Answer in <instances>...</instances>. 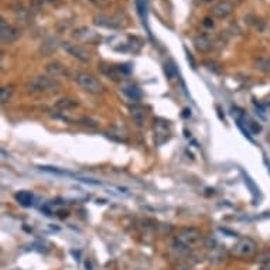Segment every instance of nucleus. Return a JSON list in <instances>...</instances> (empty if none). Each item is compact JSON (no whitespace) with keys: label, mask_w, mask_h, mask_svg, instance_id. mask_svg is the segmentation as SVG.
<instances>
[{"label":"nucleus","mask_w":270,"mask_h":270,"mask_svg":"<svg viewBox=\"0 0 270 270\" xmlns=\"http://www.w3.org/2000/svg\"><path fill=\"white\" fill-rule=\"evenodd\" d=\"M26 91L28 94H58L61 83L53 77H36L26 82Z\"/></svg>","instance_id":"obj_1"},{"label":"nucleus","mask_w":270,"mask_h":270,"mask_svg":"<svg viewBox=\"0 0 270 270\" xmlns=\"http://www.w3.org/2000/svg\"><path fill=\"white\" fill-rule=\"evenodd\" d=\"M122 91H123V94L126 95V96H129L133 101L142 98V91L137 86H135V85H126V86H123Z\"/></svg>","instance_id":"obj_17"},{"label":"nucleus","mask_w":270,"mask_h":270,"mask_svg":"<svg viewBox=\"0 0 270 270\" xmlns=\"http://www.w3.org/2000/svg\"><path fill=\"white\" fill-rule=\"evenodd\" d=\"M173 270H192L189 266H187V265H178L177 268H174Z\"/></svg>","instance_id":"obj_24"},{"label":"nucleus","mask_w":270,"mask_h":270,"mask_svg":"<svg viewBox=\"0 0 270 270\" xmlns=\"http://www.w3.org/2000/svg\"><path fill=\"white\" fill-rule=\"evenodd\" d=\"M164 69H166V74H167V77L170 78V80H173V78H176L177 75V69L176 67L171 64V62H168V64H166L164 65Z\"/></svg>","instance_id":"obj_21"},{"label":"nucleus","mask_w":270,"mask_h":270,"mask_svg":"<svg viewBox=\"0 0 270 270\" xmlns=\"http://www.w3.org/2000/svg\"><path fill=\"white\" fill-rule=\"evenodd\" d=\"M74 80L81 86L82 89H85L86 92L92 95H102L105 92V88L102 85V82L96 80L94 75L88 74V72H82L78 71L74 74Z\"/></svg>","instance_id":"obj_3"},{"label":"nucleus","mask_w":270,"mask_h":270,"mask_svg":"<svg viewBox=\"0 0 270 270\" xmlns=\"http://www.w3.org/2000/svg\"><path fill=\"white\" fill-rule=\"evenodd\" d=\"M1 30H0V39L3 44H10L20 39L21 36V30L17 27H14L12 24H7L4 19H1Z\"/></svg>","instance_id":"obj_5"},{"label":"nucleus","mask_w":270,"mask_h":270,"mask_svg":"<svg viewBox=\"0 0 270 270\" xmlns=\"http://www.w3.org/2000/svg\"><path fill=\"white\" fill-rule=\"evenodd\" d=\"M58 45H60V44H58L57 37H48V39H45V40L41 42L40 53L42 55H51L53 53L57 51Z\"/></svg>","instance_id":"obj_11"},{"label":"nucleus","mask_w":270,"mask_h":270,"mask_svg":"<svg viewBox=\"0 0 270 270\" xmlns=\"http://www.w3.org/2000/svg\"><path fill=\"white\" fill-rule=\"evenodd\" d=\"M253 67L257 71L263 72V74H270V58L269 57H259V58H255Z\"/></svg>","instance_id":"obj_13"},{"label":"nucleus","mask_w":270,"mask_h":270,"mask_svg":"<svg viewBox=\"0 0 270 270\" xmlns=\"http://www.w3.org/2000/svg\"><path fill=\"white\" fill-rule=\"evenodd\" d=\"M85 268H86V270H92V263H91V260H86V262H85Z\"/></svg>","instance_id":"obj_25"},{"label":"nucleus","mask_w":270,"mask_h":270,"mask_svg":"<svg viewBox=\"0 0 270 270\" xmlns=\"http://www.w3.org/2000/svg\"><path fill=\"white\" fill-rule=\"evenodd\" d=\"M13 95V88L12 86H3L0 91V102L1 104H7L12 99Z\"/></svg>","instance_id":"obj_19"},{"label":"nucleus","mask_w":270,"mask_h":270,"mask_svg":"<svg viewBox=\"0 0 270 270\" xmlns=\"http://www.w3.org/2000/svg\"><path fill=\"white\" fill-rule=\"evenodd\" d=\"M16 200L23 207H30L33 204V194L28 192V191H20V192L16 194Z\"/></svg>","instance_id":"obj_15"},{"label":"nucleus","mask_w":270,"mask_h":270,"mask_svg":"<svg viewBox=\"0 0 270 270\" xmlns=\"http://www.w3.org/2000/svg\"><path fill=\"white\" fill-rule=\"evenodd\" d=\"M207 1H209V0H207Z\"/></svg>","instance_id":"obj_28"},{"label":"nucleus","mask_w":270,"mask_h":270,"mask_svg":"<svg viewBox=\"0 0 270 270\" xmlns=\"http://www.w3.org/2000/svg\"><path fill=\"white\" fill-rule=\"evenodd\" d=\"M130 115H132L133 121H135L137 125H142V122L145 121V118H146V110L142 108V106L136 105V106H133V108L130 109Z\"/></svg>","instance_id":"obj_16"},{"label":"nucleus","mask_w":270,"mask_h":270,"mask_svg":"<svg viewBox=\"0 0 270 270\" xmlns=\"http://www.w3.org/2000/svg\"><path fill=\"white\" fill-rule=\"evenodd\" d=\"M259 262H260L262 265H268V266H270V249L269 250H266V252H263V253L259 256Z\"/></svg>","instance_id":"obj_22"},{"label":"nucleus","mask_w":270,"mask_h":270,"mask_svg":"<svg viewBox=\"0 0 270 270\" xmlns=\"http://www.w3.org/2000/svg\"><path fill=\"white\" fill-rule=\"evenodd\" d=\"M61 45H62V48L67 51L68 54L72 55V57L77 58L78 61H81V62H89V61H91V54H89L83 47H81L80 44H74V42L65 41V42H62Z\"/></svg>","instance_id":"obj_6"},{"label":"nucleus","mask_w":270,"mask_h":270,"mask_svg":"<svg viewBox=\"0 0 270 270\" xmlns=\"http://www.w3.org/2000/svg\"><path fill=\"white\" fill-rule=\"evenodd\" d=\"M47 1H54V0H47Z\"/></svg>","instance_id":"obj_27"},{"label":"nucleus","mask_w":270,"mask_h":270,"mask_svg":"<svg viewBox=\"0 0 270 270\" xmlns=\"http://www.w3.org/2000/svg\"><path fill=\"white\" fill-rule=\"evenodd\" d=\"M257 243L250 238H241L230 248V255L238 259H252L256 256Z\"/></svg>","instance_id":"obj_4"},{"label":"nucleus","mask_w":270,"mask_h":270,"mask_svg":"<svg viewBox=\"0 0 270 270\" xmlns=\"http://www.w3.org/2000/svg\"><path fill=\"white\" fill-rule=\"evenodd\" d=\"M74 37L81 41L91 42V44H95V42H98V41L101 40V37H99L95 31H92L91 28L86 27H81L78 28V30H75V31H74Z\"/></svg>","instance_id":"obj_9"},{"label":"nucleus","mask_w":270,"mask_h":270,"mask_svg":"<svg viewBox=\"0 0 270 270\" xmlns=\"http://www.w3.org/2000/svg\"><path fill=\"white\" fill-rule=\"evenodd\" d=\"M136 7H137V13L140 16V19L143 20V23H146L147 17V0H136Z\"/></svg>","instance_id":"obj_18"},{"label":"nucleus","mask_w":270,"mask_h":270,"mask_svg":"<svg viewBox=\"0 0 270 270\" xmlns=\"http://www.w3.org/2000/svg\"><path fill=\"white\" fill-rule=\"evenodd\" d=\"M203 241V233L197 228H183L174 236V245L180 250H191Z\"/></svg>","instance_id":"obj_2"},{"label":"nucleus","mask_w":270,"mask_h":270,"mask_svg":"<svg viewBox=\"0 0 270 270\" xmlns=\"http://www.w3.org/2000/svg\"><path fill=\"white\" fill-rule=\"evenodd\" d=\"M192 44H194L195 50L198 53H203V54L209 53L212 50V47H214V42H212V40L207 34H198V36H195L194 40H192Z\"/></svg>","instance_id":"obj_8"},{"label":"nucleus","mask_w":270,"mask_h":270,"mask_svg":"<svg viewBox=\"0 0 270 270\" xmlns=\"http://www.w3.org/2000/svg\"><path fill=\"white\" fill-rule=\"evenodd\" d=\"M95 24L98 26H102V27L106 28H119L122 27L121 21H118V19H110L106 16H96L94 19Z\"/></svg>","instance_id":"obj_12"},{"label":"nucleus","mask_w":270,"mask_h":270,"mask_svg":"<svg viewBox=\"0 0 270 270\" xmlns=\"http://www.w3.org/2000/svg\"><path fill=\"white\" fill-rule=\"evenodd\" d=\"M154 130H156V137L163 136V139H164V140H167V139H168L167 125H164V123H156V126H154Z\"/></svg>","instance_id":"obj_20"},{"label":"nucleus","mask_w":270,"mask_h":270,"mask_svg":"<svg viewBox=\"0 0 270 270\" xmlns=\"http://www.w3.org/2000/svg\"><path fill=\"white\" fill-rule=\"evenodd\" d=\"M260 270H270V266H268V265H262Z\"/></svg>","instance_id":"obj_26"},{"label":"nucleus","mask_w":270,"mask_h":270,"mask_svg":"<svg viewBox=\"0 0 270 270\" xmlns=\"http://www.w3.org/2000/svg\"><path fill=\"white\" fill-rule=\"evenodd\" d=\"M204 26H205V27H214V23H212L211 19L207 17V19H204Z\"/></svg>","instance_id":"obj_23"},{"label":"nucleus","mask_w":270,"mask_h":270,"mask_svg":"<svg viewBox=\"0 0 270 270\" xmlns=\"http://www.w3.org/2000/svg\"><path fill=\"white\" fill-rule=\"evenodd\" d=\"M77 106H78V102L71 99V98H61L55 104V108L61 109V110H69V109H74L77 108Z\"/></svg>","instance_id":"obj_14"},{"label":"nucleus","mask_w":270,"mask_h":270,"mask_svg":"<svg viewBox=\"0 0 270 270\" xmlns=\"http://www.w3.org/2000/svg\"><path fill=\"white\" fill-rule=\"evenodd\" d=\"M235 1L233 0H221L212 7V16L216 19H227L235 10Z\"/></svg>","instance_id":"obj_7"},{"label":"nucleus","mask_w":270,"mask_h":270,"mask_svg":"<svg viewBox=\"0 0 270 270\" xmlns=\"http://www.w3.org/2000/svg\"><path fill=\"white\" fill-rule=\"evenodd\" d=\"M45 72L48 75H51L53 78H57V77H62V75H67L68 71L67 67L60 62V61H51L45 65Z\"/></svg>","instance_id":"obj_10"}]
</instances>
